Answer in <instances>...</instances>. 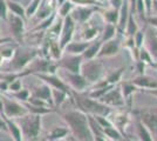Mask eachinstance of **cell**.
<instances>
[{
  "mask_svg": "<svg viewBox=\"0 0 157 141\" xmlns=\"http://www.w3.org/2000/svg\"><path fill=\"white\" fill-rule=\"evenodd\" d=\"M110 122L115 126V127L117 128L118 131H120V133L123 135L125 138V127H127V125H128V115L123 114V113H117V114H115L114 116V119H110V118H108Z\"/></svg>",
  "mask_w": 157,
  "mask_h": 141,
  "instance_id": "4fadbf2b",
  "label": "cell"
},
{
  "mask_svg": "<svg viewBox=\"0 0 157 141\" xmlns=\"http://www.w3.org/2000/svg\"><path fill=\"white\" fill-rule=\"evenodd\" d=\"M140 120L152 135L154 141H157V107H145L138 111Z\"/></svg>",
  "mask_w": 157,
  "mask_h": 141,
  "instance_id": "3957f363",
  "label": "cell"
},
{
  "mask_svg": "<svg viewBox=\"0 0 157 141\" xmlns=\"http://www.w3.org/2000/svg\"><path fill=\"white\" fill-rule=\"evenodd\" d=\"M144 45H145V48L149 51V53L151 54V57L157 59V33L155 31L152 29L147 31Z\"/></svg>",
  "mask_w": 157,
  "mask_h": 141,
  "instance_id": "8fae6325",
  "label": "cell"
},
{
  "mask_svg": "<svg viewBox=\"0 0 157 141\" xmlns=\"http://www.w3.org/2000/svg\"><path fill=\"white\" fill-rule=\"evenodd\" d=\"M42 79H45L46 81H48L49 84H52L54 87H56L58 89H60V91H62V92H65V93H69L68 87L66 86L62 81L59 80L58 78H55V76H42Z\"/></svg>",
  "mask_w": 157,
  "mask_h": 141,
  "instance_id": "484cf974",
  "label": "cell"
},
{
  "mask_svg": "<svg viewBox=\"0 0 157 141\" xmlns=\"http://www.w3.org/2000/svg\"><path fill=\"white\" fill-rule=\"evenodd\" d=\"M138 31V25L136 20H135V14L130 12L128 20H127V25H125V32L128 37H134V34Z\"/></svg>",
  "mask_w": 157,
  "mask_h": 141,
  "instance_id": "d6986e66",
  "label": "cell"
},
{
  "mask_svg": "<svg viewBox=\"0 0 157 141\" xmlns=\"http://www.w3.org/2000/svg\"><path fill=\"white\" fill-rule=\"evenodd\" d=\"M98 1H105V0H98Z\"/></svg>",
  "mask_w": 157,
  "mask_h": 141,
  "instance_id": "c3c4849f",
  "label": "cell"
},
{
  "mask_svg": "<svg viewBox=\"0 0 157 141\" xmlns=\"http://www.w3.org/2000/svg\"><path fill=\"white\" fill-rule=\"evenodd\" d=\"M40 2H41V0H32V2L29 4V6L27 7L26 12H25V14H26L27 17H31V15H33V14L36 12Z\"/></svg>",
  "mask_w": 157,
  "mask_h": 141,
  "instance_id": "d6a6232c",
  "label": "cell"
},
{
  "mask_svg": "<svg viewBox=\"0 0 157 141\" xmlns=\"http://www.w3.org/2000/svg\"><path fill=\"white\" fill-rule=\"evenodd\" d=\"M95 11H98L96 6H78L71 15L74 19V21L78 20V22H86L87 20L90 19V17Z\"/></svg>",
  "mask_w": 157,
  "mask_h": 141,
  "instance_id": "ba28073f",
  "label": "cell"
},
{
  "mask_svg": "<svg viewBox=\"0 0 157 141\" xmlns=\"http://www.w3.org/2000/svg\"><path fill=\"white\" fill-rule=\"evenodd\" d=\"M144 92H145V93L151 94V95L157 96V88H154V89H144Z\"/></svg>",
  "mask_w": 157,
  "mask_h": 141,
  "instance_id": "f6af8a7d",
  "label": "cell"
},
{
  "mask_svg": "<svg viewBox=\"0 0 157 141\" xmlns=\"http://www.w3.org/2000/svg\"><path fill=\"white\" fill-rule=\"evenodd\" d=\"M36 95L40 96V98H42V99H51V92H49V89L47 87H44L42 89H40L36 92Z\"/></svg>",
  "mask_w": 157,
  "mask_h": 141,
  "instance_id": "74e56055",
  "label": "cell"
},
{
  "mask_svg": "<svg viewBox=\"0 0 157 141\" xmlns=\"http://www.w3.org/2000/svg\"><path fill=\"white\" fill-rule=\"evenodd\" d=\"M80 71H82V76L85 78L87 82H96L102 78L105 68L100 61L90 59L82 65Z\"/></svg>",
  "mask_w": 157,
  "mask_h": 141,
  "instance_id": "277c9868",
  "label": "cell"
},
{
  "mask_svg": "<svg viewBox=\"0 0 157 141\" xmlns=\"http://www.w3.org/2000/svg\"><path fill=\"white\" fill-rule=\"evenodd\" d=\"M135 14H138L140 18L143 21H147V10L144 6L143 0H136V5H135Z\"/></svg>",
  "mask_w": 157,
  "mask_h": 141,
  "instance_id": "f546056e",
  "label": "cell"
},
{
  "mask_svg": "<svg viewBox=\"0 0 157 141\" xmlns=\"http://www.w3.org/2000/svg\"><path fill=\"white\" fill-rule=\"evenodd\" d=\"M124 69H125V67H121V68H118V69H116V71H113L111 73L108 74V76H107V79H105L107 82H108L109 85H115V84L120 82Z\"/></svg>",
  "mask_w": 157,
  "mask_h": 141,
  "instance_id": "d4e9b609",
  "label": "cell"
},
{
  "mask_svg": "<svg viewBox=\"0 0 157 141\" xmlns=\"http://www.w3.org/2000/svg\"><path fill=\"white\" fill-rule=\"evenodd\" d=\"M156 33H157V32H156Z\"/></svg>",
  "mask_w": 157,
  "mask_h": 141,
  "instance_id": "f907efd6",
  "label": "cell"
},
{
  "mask_svg": "<svg viewBox=\"0 0 157 141\" xmlns=\"http://www.w3.org/2000/svg\"><path fill=\"white\" fill-rule=\"evenodd\" d=\"M65 120L72 128L74 135L80 141H94V136L89 127L88 118L82 112L73 111L63 115Z\"/></svg>",
  "mask_w": 157,
  "mask_h": 141,
  "instance_id": "6da1fadb",
  "label": "cell"
},
{
  "mask_svg": "<svg viewBox=\"0 0 157 141\" xmlns=\"http://www.w3.org/2000/svg\"><path fill=\"white\" fill-rule=\"evenodd\" d=\"M105 141H115V140H111V139H107Z\"/></svg>",
  "mask_w": 157,
  "mask_h": 141,
  "instance_id": "7dc6e473",
  "label": "cell"
},
{
  "mask_svg": "<svg viewBox=\"0 0 157 141\" xmlns=\"http://www.w3.org/2000/svg\"><path fill=\"white\" fill-rule=\"evenodd\" d=\"M131 82L135 86H137L138 88H143V89H154V88H157L156 79L152 78V76L144 75V74H141V75L136 76Z\"/></svg>",
  "mask_w": 157,
  "mask_h": 141,
  "instance_id": "30bf717a",
  "label": "cell"
},
{
  "mask_svg": "<svg viewBox=\"0 0 157 141\" xmlns=\"http://www.w3.org/2000/svg\"><path fill=\"white\" fill-rule=\"evenodd\" d=\"M103 18H105V22L108 24H113V25H116L117 26L118 22V10L116 8H109V10H105L103 11Z\"/></svg>",
  "mask_w": 157,
  "mask_h": 141,
  "instance_id": "603a6c76",
  "label": "cell"
},
{
  "mask_svg": "<svg viewBox=\"0 0 157 141\" xmlns=\"http://www.w3.org/2000/svg\"><path fill=\"white\" fill-rule=\"evenodd\" d=\"M78 106L85 112H88L93 115H101V116H108L111 113L109 106L102 104L101 101L93 100L88 98H78Z\"/></svg>",
  "mask_w": 157,
  "mask_h": 141,
  "instance_id": "7a4b0ae2",
  "label": "cell"
},
{
  "mask_svg": "<svg viewBox=\"0 0 157 141\" xmlns=\"http://www.w3.org/2000/svg\"><path fill=\"white\" fill-rule=\"evenodd\" d=\"M102 104H105L107 106H113V107H123L125 105L123 95H122V91L120 86H113V87L107 92V93L100 99Z\"/></svg>",
  "mask_w": 157,
  "mask_h": 141,
  "instance_id": "5b68a950",
  "label": "cell"
},
{
  "mask_svg": "<svg viewBox=\"0 0 157 141\" xmlns=\"http://www.w3.org/2000/svg\"><path fill=\"white\" fill-rule=\"evenodd\" d=\"M137 61H142L144 64L152 65V57H151V54L149 53V51L144 46L141 47V48L138 49V60Z\"/></svg>",
  "mask_w": 157,
  "mask_h": 141,
  "instance_id": "f1b7e54d",
  "label": "cell"
},
{
  "mask_svg": "<svg viewBox=\"0 0 157 141\" xmlns=\"http://www.w3.org/2000/svg\"><path fill=\"white\" fill-rule=\"evenodd\" d=\"M128 141H131V140H128Z\"/></svg>",
  "mask_w": 157,
  "mask_h": 141,
  "instance_id": "681fc988",
  "label": "cell"
},
{
  "mask_svg": "<svg viewBox=\"0 0 157 141\" xmlns=\"http://www.w3.org/2000/svg\"><path fill=\"white\" fill-rule=\"evenodd\" d=\"M103 129V133H105V136H108L109 139L111 140H115V141H124V136L120 133L117 128L115 127L113 123L110 126H107V127L102 128Z\"/></svg>",
  "mask_w": 157,
  "mask_h": 141,
  "instance_id": "ac0fdd59",
  "label": "cell"
},
{
  "mask_svg": "<svg viewBox=\"0 0 157 141\" xmlns=\"http://www.w3.org/2000/svg\"><path fill=\"white\" fill-rule=\"evenodd\" d=\"M89 42H68L63 49H66L68 53L71 54H82L85 52V49L88 47Z\"/></svg>",
  "mask_w": 157,
  "mask_h": 141,
  "instance_id": "e0dca14e",
  "label": "cell"
},
{
  "mask_svg": "<svg viewBox=\"0 0 157 141\" xmlns=\"http://www.w3.org/2000/svg\"><path fill=\"white\" fill-rule=\"evenodd\" d=\"M136 129H137V135L140 138V141H154L151 133L141 122V120H138L137 125H136Z\"/></svg>",
  "mask_w": 157,
  "mask_h": 141,
  "instance_id": "44dd1931",
  "label": "cell"
},
{
  "mask_svg": "<svg viewBox=\"0 0 157 141\" xmlns=\"http://www.w3.org/2000/svg\"><path fill=\"white\" fill-rule=\"evenodd\" d=\"M39 127H40V119L39 116H35L34 119L28 121V123H26V133L29 136H36L38 135V132H39Z\"/></svg>",
  "mask_w": 157,
  "mask_h": 141,
  "instance_id": "ffe728a7",
  "label": "cell"
},
{
  "mask_svg": "<svg viewBox=\"0 0 157 141\" xmlns=\"http://www.w3.org/2000/svg\"><path fill=\"white\" fill-rule=\"evenodd\" d=\"M120 51V41L117 39H110L108 41L102 42L101 48L98 51V58H102V57H113L115 54L118 53Z\"/></svg>",
  "mask_w": 157,
  "mask_h": 141,
  "instance_id": "52a82bcc",
  "label": "cell"
},
{
  "mask_svg": "<svg viewBox=\"0 0 157 141\" xmlns=\"http://www.w3.org/2000/svg\"><path fill=\"white\" fill-rule=\"evenodd\" d=\"M147 22L148 24H150L152 27H155V28H157V15L156 17H148V19H147Z\"/></svg>",
  "mask_w": 157,
  "mask_h": 141,
  "instance_id": "60d3db41",
  "label": "cell"
},
{
  "mask_svg": "<svg viewBox=\"0 0 157 141\" xmlns=\"http://www.w3.org/2000/svg\"><path fill=\"white\" fill-rule=\"evenodd\" d=\"M19 87H20L19 82H17V84H14V85H12V86H11V88H12V89H19Z\"/></svg>",
  "mask_w": 157,
  "mask_h": 141,
  "instance_id": "bcb514c9",
  "label": "cell"
},
{
  "mask_svg": "<svg viewBox=\"0 0 157 141\" xmlns=\"http://www.w3.org/2000/svg\"><path fill=\"white\" fill-rule=\"evenodd\" d=\"M101 45H102V41L98 40V41H94L93 44H89L88 47L85 49V52L82 53V57L90 60V59H94L95 57H98V53L101 48Z\"/></svg>",
  "mask_w": 157,
  "mask_h": 141,
  "instance_id": "2e32d148",
  "label": "cell"
},
{
  "mask_svg": "<svg viewBox=\"0 0 157 141\" xmlns=\"http://www.w3.org/2000/svg\"><path fill=\"white\" fill-rule=\"evenodd\" d=\"M75 28V21L72 18L71 14H68L65 18V21L62 24V31H61V39H60V47L63 49L66 45L72 40L73 33Z\"/></svg>",
  "mask_w": 157,
  "mask_h": 141,
  "instance_id": "8992f818",
  "label": "cell"
},
{
  "mask_svg": "<svg viewBox=\"0 0 157 141\" xmlns=\"http://www.w3.org/2000/svg\"><path fill=\"white\" fill-rule=\"evenodd\" d=\"M53 5L52 0H41L39 7H38V18L39 19H45L48 18L51 14H53Z\"/></svg>",
  "mask_w": 157,
  "mask_h": 141,
  "instance_id": "9a60e30c",
  "label": "cell"
},
{
  "mask_svg": "<svg viewBox=\"0 0 157 141\" xmlns=\"http://www.w3.org/2000/svg\"><path fill=\"white\" fill-rule=\"evenodd\" d=\"M117 32V27L116 25H113V24H108L105 22V26L103 28V32H102V38H101V41L105 42V41H108L113 39L115 37V34Z\"/></svg>",
  "mask_w": 157,
  "mask_h": 141,
  "instance_id": "7402d4cb",
  "label": "cell"
},
{
  "mask_svg": "<svg viewBox=\"0 0 157 141\" xmlns=\"http://www.w3.org/2000/svg\"><path fill=\"white\" fill-rule=\"evenodd\" d=\"M98 34V29L96 27H93V26H88L85 29L83 32V38H85L86 41H89V40H94Z\"/></svg>",
  "mask_w": 157,
  "mask_h": 141,
  "instance_id": "1f68e13d",
  "label": "cell"
},
{
  "mask_svg": "<svg viewBox=\"0 0 157 141\" xmlns=\"http://www.w3.org/2000/svg\"><path fill=\"white\" fill-rule=\"evenodd\" d=\"M7 4L5 0H0V17L7 19Z\"/></svg>",
  "mask_w": 157,
  "mask_h": 141,
  "instance_id": "8d00e7d4",
  "label": "cell"
},
{
  "mask_svg": "<svg viewBox=\"0 0 157 141\" xmlns=\"http://www.w3.org/2000/svg\"><path fill=\"white\" fill-rule=\"evenodd\" d=\"M10 22H11V28H12L14 37L20 39L22 31H24V20H22V18L13 13L10 15Z\"/></svg>",
  "mask_w": 157,
  "mask_h": 141,
  "instance_id": "7c38bea8",
  "label": "cell"
},
{
  "mask_svg": "<svg viewBox=\"0 0 157 141\" xmlns=\"http://www.w3.org/2000/svg\"><path fill=\"white\" fill-rule=\"evenodd\" d=\"M32 55L34 54H31V55H27L26 53H18L17 55V58H15V64H17V66H22V65H25L27 61L29 60V58H32Z\"/></svg>",
  "mask_w": 157,
  "mask_h": 141,
  "instance_id": "e575fe53",
  "label": "cell"
},
{
  "mask_svg": "<svg viewBox=\"0 0 157 141\" xmlns=\"http://www.w3.org/2000/svg\"><path fill=\"white\" fill-rule=\"evenodd\" d=\"M109 1H110V6L113 8H116V10H118L121 4H122V0H109Z\"/></svg>",
  "mask_w": 157,
  "mask_h": 141,
  "instance_id": "b9f144b4",
  "label": "cell"
},
{
  "mask_svg": "<svg viewBox=\"0 0 157 141\" xmlns=\"http://www.w3.org/2000/svg\"><path fill=\"white\" fill-rule=\"evenodd\" d=\"M11 131H13L14 133V136H15V139L18 141H20V134H19V131L15 128V126L14 125H11Z\"/></svg>",
  "mask_w": 157,
  "mask_h": 141,
  "instance_id": "7bdbcfd3",
  "label": "cell"
},
{
  "mask_svg": "<svg viewBox=\"0 0 157 141\" xmlns=\"http://www.w3.org/2000/svg\"><path fill=\"white\" fill-rule=\"evenodd\" d=\"M151 10L152 12L157 13V0H151Z\"/></svg>",
  "mask_w": 157,
  "mask_h": 141,
  "instance_id": "ee69618b",
  "label": "cell"
},
{
  "mask_svg": "<svg viewBox=\"0 0 157 141\" xmlns=\"http://www.w3.org/2000/svg\"><path fill=\"white\" fill-rule=\"evenodd\" d=\"M74 8V4H73L71 0H65L61 5H60L59 8V13L62 18H66L68 14H71V12L73 11Z\"/></svg>",
  "mask_w": 157,
  "mask_h": 141,
  "instance_id": "83f0119b",
  "label": "cell"
},
{
  "mask_svg": "<svg viewBox=\"0 0 157 141\" xmlns=\"http://www.w3.org/2000/svg\"><path fill=\"white\" fill-rule=\"evenodd\" d=\"M51 49H52L54 57H55V58H59L60 54H61V53H60L61 47H60L59 44H56V42H52V45H51Z\"/></svg>",
  "mask_w": 157,
  "mask_h": 141,
  "instance_id": "f35d334b",
  "label": "cell"
},
{
  "mask_svg": "<svg viewBox=\"0 0 157 141\" xmlns=\"http://www.w3.org/2000/svg\"><path fill=\"white\" fill-rule=\"evenodd\" d=\"M132 39H134L135 47H136L137 49H140L141 47H143L144 46V39H145V33H144V31H140V29H138L137 32L134 34Z\"/></svg>",
  "mask_w": 157,
  "mask_h": 141,
  "instance_id": "4dcf8cb0",
  "label": "cell"
},
{
  "mask_svg": "<svg viewBox=\"0 0 157 141\" xmlns=\"http://www.w3.org/2000/svg\"><path fill=\"white\" fill-rule=\"evenodd\" d=\"M144 6H145V10H147V15L150 17L152 14V10H151V0H143Z\"/></svg>",
  "mask_w": 157,
  "mask_h": 141,
  "instance_id": "ab89813d",
  "label": "cell"
},
{
  "mask_svg": "<svg viewBox=\"0 0 157 141\" xmlns=\"http://www.w3.org/2000/svg\"><path fill=\"white\" fill-rule=\"evenodd\" d=\"M121 91H122V95H123V99H124V102L130 105L131 104V99H132V95L136 92L137 89V86H135L132 82H124L122 84L121 86Z\"/></svg>",
  "mask_w": 157,
  "mask_h": 141,
  "instance_id": "5bb4252c",
  "label": "cell"
},
{
  "mask_svg": "<svg viewBox=\"0 0 157 141\" xmlns=\"http://www.w3.org/2000/svg\"><path fill=\"white\" fill-rule=\"evenodd\" d=\"M69 81L73 86L78 89H83V88L88 85V82L85 80V78L82 75H78V74H69Z\"/></svg>",
  "mask_w": 157,
  "mask_h": 141,
  "instance_id": "cb8c5ba5",
  "label": "cell"
},
{
  "mask_svg": "<svg viewBox=\"0 0 157 141\" xmlns=\"http://www.w3.org/2000/svg\"><path fill=\"white\" fill-rule=\"evenodd\" d=\"M67 133L68 132H67V129H65V128H55L52 132V134H51V138H53V139H59V138L65 136Z\"/></svg>",
  "mask_w": 157,
  "mask_h": 141,
  "instance_id": "d590c367",
  "label": "cell"
},
{
  "mask_svg": "<svg viewBox=\"0 0 157 141\" xmlns=\"http://www.w3.org/2000/svg\"><path fill=\"white\" fill-rule=\"evenodd\" d=\"M6 4H7V8H10L14 14L19 15L21 18H24L26 15L25 14V10H24V7L21 6V4H18L15 1H11V0L6 1Z\"/></svg>",
  "mask_w": 157,
  "mask_h": 141,
  "instance_id": "4316f807",
  "label": "cell"
},
{
  "mask_svg": "<svg viewBox=\"0 0 157 141\" xmlns=\"http://www.w3.org/2000/svg\"><path fill=\"white\" fill-rule=\"evenodd\" d=\"M82 58L83 57L81 54H76L74 57H68V58H66L63 60H61L60 65H61V67L68 69L72 73L78 74L81 65H82Z\"/></svg>",
  "mask_w": 157,
  "mask_h": 141,
  "instance_id": "9c48e42d",
  "label": "cell"
},
{
  "mask_svg": "<svg viewBox=\"0 0 157 141\" xmlns=\"http://www.w3.org/2000/svg\"><path fill=\"white\" fill-rule=\"evenodd\" d=\"M5 111L7 112V114L10 115H13V114H18L21 112V108L15 105V104H11V102H6V107H5Z\"/></svg>",
  "mask_w": 157,
  "mask_h": 141,
  "instance_id": "836d02e7",
  "label": "cell"
}]
</instances>
